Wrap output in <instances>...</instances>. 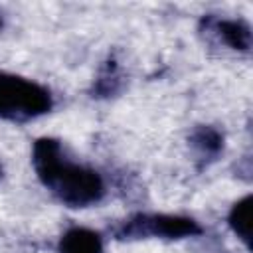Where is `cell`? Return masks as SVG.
Here are the masks:
<instances>
[{
	"label": "cell",
	"instance_id": "1",
	"mask_svg": "<svg viewBox=\"0 0 253 253\" xmlns=\"http://www.w3.org/2000/svg\"><path fill=\"white\" fill-rule=\"evenodd\" d=\"M34 166L40 180L67 206L85 208L101 200L105 188L101 176L85 166L69 162L57 140L40 138L34 144Z\"/></svg>",
	"mask_w": 253,
	"mask_h": 253
},
{
	"label": "cell",
	"instance_id": "7",
	"mask_svg": "<svg viewBox=\"0 0 253 253\" xmlns=\"http://www.w3.org/2000/svg\"><path fill=\"white\" fill-rule=\"evenodd\" d=\"M192 144L202 152V154H208V156H213L221 150V144H223V138L221 134L211 128V126H198L192 134Z\"/></svg>",
	"mask_w": 253,
	"mask_h": 253
},
{
	"label": "cell",
	"instance_id": "2",
	"mask_svg": "<svg viewBox=\"0 0 253 253\" xmlns=\"http://www.w3.org/2000/svg\"><path fill=\"white\" fill-rule=\"evenodd\" d=\"M49 107L51 97L47 89L30 79L0 73V117L26 121L47 113Z\"/></svg>",
	"mask_w": 253,
	"mask_h": 253
},
{
	"label": "cell",
	"instance_id": "4",
	"mask_svg": "<svg viewBox=\"0 0 253 253\" xmlns=\"http://www.w3.org/2000/svg\"><path fill=\"white\" fill-rule=\"evenodd\" d=\"M101 237L85 227L69 229L59 241V253H101Z\"/></svg>",
	"mask_w": 253,
	"mask_h": 253
},
{
	"label": "cell",
	"instance_id": "5",
	"mask_svg": "<svg viewBox=\"0 0 253 253\" xmlns=\"http://www.w3.org/2000/svg\"><path fill=\"white\" fill-rule=\"evenodd\" d=\"M215 30L223 38L227 45L233 49H249L251 45V30L243 20H221L215 24Z\"/></svg>",
	"mask_w": 253,
	"mask_h": 253
},
{
	"label": "cell",
	"instance_id": "3",
	"mask_svg": "<svg viewBox=\"0 0 253 253\" xmlns=\"http://www.w3.org/2000/svg\"><path fill=\"white\" fill-rule=\"evenodd\" d=\"M202 227L190 219V217H180V215H136L128 219L119 235L123 239H132V237H186V235H198Z\"/></svg>",
	"mask_w": 253,
	"mask_h": 253
},
{
	"label": "cell",
	"instance_id": "6",
	"mask_svg": "<svg viewBox=\"0 0 253 253\" xmlns=\"http://www.w3.org/2000/svg\"><path fill=\"white\" fill-rule=\"evenodd\" d=\"M249 217H251V196H245L243 200H239V202L231 208L229 225H231V229H233L247 245H249V233H251Z\"/></svg>",
	"mask_w": 253,
	"mask_h": 253
}]
</instances>
